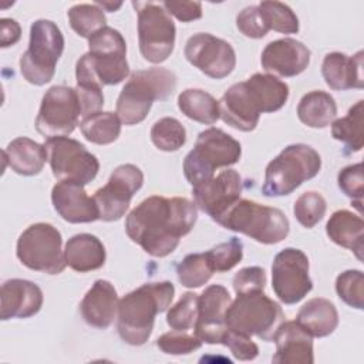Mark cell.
Listing matches in <instances>:
<instances>
[{
	"instance_id": "f35d334b",
	"label": "cell",
	"mask_w": 364,
	"mask_h": 364,
	"mask_svg": "<svg viewBox=\"0 0 364 364\" xmlns=\"http://www.w3.org/2000/svg\"><path fill=\"white\" fill-rule=\"evenodd\" d=\"M198 299L199 294L186 291L172 307H169L166 313V323L172 330L188 331L195 327L198 318Z\"/></svg>"
},
{
	"instance_id": "9a60e30c",
	"label": "cell",
	"mask_w": 364,
	"mask_h": 364,
	"mask_svg": "<svg viewBox=\"0 0 364 364\" xmlns=\"http://www.w3.org/2000/svg\"><path fill=\"white\" fill-rule=\"evenodd\" d=\"M272 287L277 299L284 304H296L313 289L309 276V259L296 247L280 250L272 264Z\"/></svg>"
},
{
	"instance_id": "3957f363",
	"label": "cell",
	"mask_w": 364,
	"mask_h": 364,
	"mask_svg": "<svg viewBox=\"0 0 364 364\" xmlns=\"http://www.w3.org/2000/svg\"><path fill=\"white\" fill-rule=\"evenodd\" d=\"M175 286L168 282L145 283L125 294L118 303L117 330L122 341L142 346L148 341L155 317L165 311L173 299Z\"/></svg>"
},
{
	"instance_id": "ba28073f",
	"label": "cell",
	"mask_w": 364,
	"mask_h": 364,
	"mask_svg": "<svg viewBox=\"0 0 364 364\" xmlns=\"http://www.w3.org/2000/svg\"><path fill=\"white\" fill-rule=\"evenodd\" d=\"M240 155L239 141L223 129L210 127L198 135L193 149L185 156V178L192 186H196L210 179L218 168L237 164Z\"/></svg>"
},
{
	"instance_id": "d4e9b609",
	"label": "cell",
	"mask_w": 364,
	"mask_h": 364,
	"mask_svg": "<svg viewBox=\"0 0 364 364\" xmlns=\"http://www.w3.org/2000/svg\"><path fill=\"white\" fill-rule=\"evenodd\" d=\"M321 74L331 90L363 88V51H357L353 57L338 51L326 54L321 64Z\"/></svg>"
},
{
	"instance_id": "74e56055",
	"label": "cell",
	"mask_w": 364,
	"mask_h": 364,
	"mask_svg": "<svg viewBox=\"0 0 364 364\" xmlns=\"http://www.w3.org/2000/svg\"><path fill=\"white\" fill-rule=\"evenodd\" d=\"M326 210L327 202L323 195L316 191L301 193L293 205V213L297 222L307 229L314 228L324 218Z\"/></svg>"
},
{
	"instance_id": "5bb4252c",
	"label": "cell",
	"mask_w": 364,
	"mask_h": 364,
	"mask_svg": "<svg viewBox=\"0 0 364 364\" xmlns=\"http://www.w3.org/2000/svg\"><path fill=\"white\" fill-rule=\"evenodd\" d=\"M81 108L75 88L53 85L43 95L36 118V129L44 138L67 136L78 125Z\"/></svg>"
},
{
	"instance_id": "f1b7e54d",
	"label": "cell",
	"mask_w": 364,
	"mask_h": 364,
	"mask_svg": "<svg viewBox=\"0 0 364 364\" xmlns=\"http://www.w3.org/2000/svg\"><path fill=\"white\" fill-rule=\"evenodd\" d=\"M296 323L311 337H327L338 326V313L336 306L323 297H314L304 303L297 316Z\"/></svg>"
},
{
	"instance_id": "83f0119b",
	"label": "cell",
	"mask_w": 364,
	"mask_h": 364,
	"mask_svg": "<svg viewBox=\"0 0 364 364\" xmlns=\"http://www.w3.org/2000/svg\"><path fill=\"white\" fill-rule=\"evenodd\" d=\"M327 236L338 246L351 250L358 260H363L364 222L360 215L350 210H336L326 225Z\"/></svg>"
},
{
	"instance_id": "6da1fadb",
	"label": "cell",
	"mask_w": 364,
	"mask_h": 364,
	"mask_svg": "<svg viewBox=\"0 0 364 364\" xmlns=\"http://www.w3.org/2000/svg\"><path fill=\"white\" fill-rule=\"evenodd\" d=\"M196 219L198 209L192 200L154 195L129 212L125 232L148 255L165 257L178 247L181 237L192 230Z\"/></svg>"
},
{
	"instance_id": "7a4b0ae2",
	"label": "cell",
	"mask_w": 364,
	"mask_h": 364,
	"mask_svg": "<svg viewBox=\"0 0 364 364\" xmlns=\"http://www.w3.org/2000/svg\"><path fill=\"white\" fill-rule=\"evenodd\" d=\"M289 98V85L272 74L255 73L229 87L219 101L220 118L235 129L250 132L260 114L279 111Z\"/></svg>"
},
{
	"instance_id": "8fae6325",
	"label": "cell",
	"mask_w": 364,
	"mask_h": 364,
	"mask_svg": "<svg viewBox=\"0 0 364 364\" xmlns=\"http://www.w3.org/2000/svg\"><path fill=\"white\" fill-rule=\"evenodd\" d=\"M61 246L60 230L50 223L38 222L30 225L18 236L16 256L30 270L58 274L67 266Z\"/></svg>"
},
{
	"instance_id": "30bf717a",
	"label": "cell",
	"mask_w": 364,
	"mask_h": 364,
	"mask_svg": "<svg viewBox=\"0 0 364 364\" xmlns=\"http://www.w3.org/2000/svg\"><path fill=\"white\" fill-rule=\"evenodd\" d=\"M63 51L64 36L58 26L51 20H36L30 27L28 48L20 57L21 75L33 85L50 82Z\"/></svg>"
},
{
	"instance_id": "4dcf8cb0",
	"label": "cell",
	"mask_w": 364,
	"mask_h": 364,
	"mask_svg": "<svg viewBox=\"0 0 364 364\" xmlns=\"http://www.w3.org/2000/svg\"><path fill=\"white\" fill-rule=\"evenodd\" d=\"M179 111L196 122L212 125L220 118L219 101L200 88H188L178 95Z\"/></svg>"
},
{
	"instance_id": "277c9868",
	"label": "cell",
	"mask_w": 364,
	"mask_h": 364,
	"mask_svg": "<svg viewBox=\"0 0 364 364\" xmlns=\"http://www.w3.org/2000/svg\"><path fill=\"white\" fill-rule=\"evenodd\" d=\"M129 75L127 43L112 27H102L88 38V53L75 64V80L115 85Z\"/></svg>"
},
{
	"instance_id": "7c38bea8",
	"label": "cell",
	"mask_w": 364,
	"mask_h": 364,
	"mask_svg": "<svg viewBox=\"0 0 364 364\" xmlns=\"http://www.w3.org/2000/svg\"><path fill=\"white\" fill-rule=\"evenodd\" d=\"M138 14V43L142 57L161 64L172 54L176 28L162 3L132 1Z\"/></svg>"
},
{
	"instance_id": "d590c367",
	"label": "cell",
	"mask_w": 364,
	"mask_h": 364,
	"mask_svg": "<svg viewBox=\"0 0 364 364\" xmlns=\"http://www.w3.org/2000/svg\"><path fill=\"white\" fill-rule=\"evenodd\" d=\"M259 11L269 30H274L283 34L299 33V18L296 13L282 1H260Z\"/></svg>"
},
{
	"instance_id": "52a82bcc",
	"label": "cell",
	"mask_w": 364,
	"mask_h": 364,
	"mask_svg": "<svg viewBox=\"0 0 364 364\" xmlns=\"http://www.w3.org/2000/svg\"><path fill=\"white\" fill-rule=\"evenodd\" d=\"M216 223L263 245H274L284 240L290 230L289 219L280 209L249 199H239Z\"/></svg>"
},
{
	"instance_id": "8992f818",
	"label": "cell",
	"mask_w": 364,
	"mask_h": 364,
	"mask_svg": "<svg viewBox=\"0 0 364 364\" xmlns=\"http://www.w3.org/2000/svg\"><path fill=\"white\" fill-rule=\"evenodd\" d=\"M321 169L320 154L306 144L287 145L264 171L262 193L264 196H286L303 182L314 178Z\"/></svg>"
},
{
	"instance_id": "ab89813d",
	"label": "cell",
	"mask_w": 364,
	"mask_h": 364,
	"mask_svg": "<svg viewBox=\"0 0 364 364\" xmlns=\"http://www.w3.org/2000/svg\"><path fill=\"white\" fill-rule=\"evenodd\" d=\"M338 297L350 307L364 309V274L361 270H346L336 279Z\"/></svg>"
},
{
	"instance_id": "f6af8a7d",
	"label": "cell",
	"mask_w": 364,
	"mask_h": 364,
	"mask_svg": "<svg viewBox=\"0 0 364 364\" xmlns=\"http://www.w3.org/2000/svg\"><path fill=\"white\" fill-rule=\"evenodd\" d=\"M236 27L245 37L249 38H262L269 33L257 6L245 7L236 17Z\"/></svg>"
},
{
	"instance_id": "603a6c76",
	"label": "cell",
	"mask_w": 364,
	"mask_h": 364,
	"mask_svg": "<svg viewBox=\"0 0 364 364\" xmlns=\"http://www.w3.org/2000/svg\"><path fill=\"white\" fill-rule=\"evenodd\" d=\"M274 364H313V337L296 321H283L274 333Z\"/></svg>"
},
{
	"instance_id": "681fc988",
	"label": "cell",
	"mask_w": 364,
	"mask_h": 364,
	"mask_svg": "<svg viewBox=\"0 0 364 364\" xmlns=\"http://www.w3.org/2000/svg\"><path fill=\"white\" fill-rule=\"evenodd\" d=\"M21 37V27L13 18H1L0 20V44L1 48H7L14 46Z\"/></svg>"
},
{
	"instance_id": "60d3db41",
	"label": "cell",
	"mask_w": 364,
	"mask_h": 364,
	"mask_svg": "<svg viewBox=\"0 0 364 364\" xmlns=\"http://www.w3.org/2000/svg\"><path fill=\"white\" fill-rule=\"evenodd\" d=\"M213 272L223 273L233 269L243 257V243L237 237H230L228 242L219 243L206 252Z\"/></svg>"
},
{
	"instance_id": "836d02e7",
	"label": "cell",
	"mask_w": 364,
	"mask_h": 364,
	"mask_svg": "<svg viewBox=\"0 0 364 364\" xmlns=\"http://www.w3.org/2000/svg\"><path fill=\"white\" fill-rule=\"evenodd\" d=\"M213 267L209 262V257L205 253H189L186 255L182 262L176 266V276L182 286L188 289L200 287L206 284L212 274Z\"/></svg>"
},
{
	"instance_id": "e0dca14e",
	"label": "cell",
	"mask_w": 364,
	"mask_h": 364,
	"mask_svg": "<svg viewBox=\"0 0 364 364\" xmlns=\"http://www.w3.org/2000/svg\"><path fill=\"white\" fill-rule=\"evenodd\" d=\"M186 60L205 75L222 80L236 65V53L230 43L210 33H196L185 44Z\"/></svg>"
},
{
	"instance_id": "7dc6e473",
	"label": "cell",
	"mask_w": 364,
	"mask_h": 364,
	"mask_svg": "<svg viewBox=\"0 0 364 364\" xmlns=\"http://www.w3.org/2000/svg\"><path fill=\"white\" fill-rule=\"evenodd\" d=\"M235 293H245L252 290H264L266 286V273L263 267L249 266L240 269L232 280Z\"/></svg>"
},
{
	"instance_id": "e575fe53",
	"label": "cell",
	"mask_w": 364,
	"mask_h": 364,
	"mask_svg": "<svg viewBox=\"0 0 364 364\" xmlns=\"http://www.w3.org/2000/svg\"><path fill=\"white\" fill-rule=\"evenodd\" d=\"M68 23L71 28L81 37L90 38L94 33L101 30L107 26V18L104 10L98 7L95 3L88 4H75L73 6L68 13Z\"/></svg>"
},
{
	"instance_id": "ee69618b",
	"label": "cell",
	"mask_w": 364,
	"mask_h": 364,
	"mask_svg": "<svg viewBox=\"0 0 364 364\" xmlns=\"http://www.w3.org/2000/svg\"><path fill=\"white\" fill-rule=\"evenodd\" d=\"M220 344L226 346L232 351L233 357L240 361L255 360L259 354V347L250 338V336H246V334L232 330L229 327L226 328Z\"/></svg>"
},
{
	"instance_id": "f546056e",
	"label": "cell",
	"mask_w": 364,
	"mask_h": 364,
	"mask_svg": "<svg viewBox=\"0 0 364 364\" xmlns=\"http://www.w3.org/2000/svg\"><path fill=\"white\" fill-rule=\"evenodd\" d=\"M337 115L336 100L326 91L314 90L301 97L297 105L299 119L310 128H326Z\"/></svg>"
},
{
	"instance_id": "9c48e42d",
	"label": "cell",
	"mask_w": 364,
	"mask_h": 364,
	"mask_svg": "<svg viewBox=\"0 0 364 364\" xmlns=\"http://www.w3.org/2000/svg\"><path fill=\"white\" fill-rule=\"evenodd\" d=\"M284 321L280 304L263 293L252 290L237 293L226 311V326L246 336L272 341L279 326Z\"/></svg>"
},
{
	"instance_id": "2e32d148",
	"label": "cell",
	"mask_w": 364,
	"mask_h": 364,
	"mask_svg": "<svg viewBox=\"0 0 364 364\" xmlns=\"http://www.w3.org/2000/svg\"><path fill=\"white\" fill-rule=\"evenodd\" d=\"M144 173L134 164L117 166L109 175L108 182L97 189L94 200L97 203L100 219L104 222L119 220L129 208L132 196L142 188Z\"/></svg>"
},
{
	"instance_id": "5b68a950",
	"label": "cell",
	"mask_w": 364,
	"mask_h": 364,
	"mask_svg": "<svg viewBox=\"0 0 364 364\" xmlns=\"http://www.w3.org/2000/svg\"><path fill=\"white\" fill-rule=\"evenodd\" d=\"M175 88L176 75L168 68L134 71L118 95L115 114L125 125L139 124L146 118L152 102L168 100Z\"/></svg>"
},
{
	"instance_id": "c3c4849f",
	"label": "cell",
	"mask_w": 364,
	"mask_h": 364,
	"mask_svg": "<svg viewBox=\"0 0 364 364\" xmlns=\"http://www.w3.org/2000/svg\"><path fill=\"white\" fill-rule=\"evenodd\" d=\"M164 9L182 23L193 21L202 17V4L199 1H173L166 0L162 1Z\"/></svg>"
},
{
	"instance_id": "bcb514c9",
	"label": "cell",
	"mask_w": 364,
	"mask_h": 364,
	"mask_svg": "<svg viewBox=\"0 0 364 364\" xmlns=\"http://www.w3.org/2000/svg\"><path fill=\"white\" fill-rule=\"evenodd\" d=\"M75 91H77L82 118L91 114L100 112V109L104 105L102 85L95 82H78L75 87Z\"/></svg>"
},
{
	"instance_id": "7bdbcfd3",
	"label": "cell",
	"mask_w": 364,
	"mask_h": 364,
	"mask_svg": "<svg viewBox=\"0 0 364 364\" xmlns=\"http://www.w3.org/2000/svg\"><path fill=\"white\" fill-rule=\"evenodd\" d=\"M158 348L171 355H186L202 347V340L182 330H172L156 340Z\"/></svg>"
},
{
	"instance_id": "1f68e13d",
	"label": "cell",
	"mask_w": 364,
	"mask_h": 364,
	"mask_svg": "<svg viewBox=\"0 0 364 364\" xmlns=\"http://www.w3.org/2000/svg\"><path fill=\"white\" fill-rule=\"evenodd\" d=\"M331 135L336 141L343 142L344 154L358 152L363 148V100L357 101L346 117L331 122Z\"/></svg>"
},
{
	"instance_id": "ffe728a7",
	"label": "cell",
	"mask_w": 364,
	"mask_h": 364,
	"mask_svg": "<svg viewBox=\"0 0 364 364\" xmlns=\"http://www.w3.org/2000/svg\"><path fill=\"white\" fill-rule=\"evenodd\" d=\"M310 50L301 41L284 37L270 41L262 51L260 63L264 71L280 77H296L310 63Z\"/></svg>"
},
{
	"instance_id": "f907efd6",
	"label": "cell",
	"mask_w": 364,
	"mask_h": 364,
	"mask_svg": "<svg viewBox=\"0 0 364 364\" xmlns=\"http://www.w3.org/2000/svg\"><path fill=\"white\" fill-rule=\"evenodd\" d=\"M95 4H97L98 7H101L104 11H111V13H114L115 10H118V9L122 6L121 1H118V3H112V1H95Z\"/></svg>"
},
{
	"instance_id": "ac0fdd59",
	"label": "cell",
	"mask_w": 364,
	"mask_h": 364,
	"mask_svg": "<svg viewBox=\"0 0 364 364\" xmlns=\"http://www.w3.org/2000/svg\"><path fill=\"white\" fill-rule=\"evenodd\" d=\"M242 189L243 182L239 172L225 169L216 176L213 175L210 179L193 186V203L218 222L222 215L240 199Z\"/></svg>"
},
{
	"instance_id": "44dd1931",
	"label": "cell",
	"mask_w": 364,
	"mask_h": 364,
	"mask_svg": "<svg viewBox=\"0 0 364 364\" xmlns=\"http://www.w3.org/2000/svg\"><path fill=\"white\" fill-rule=\"evenodd\" d=\"M0 318H28L36 316L44 301L41 289L24 279H10L1 284L0 290Z\"/></svg>"
},
{
	"instance_id": "4316f807",
	"label": "cell",
	"mask_w": 364,
	"mask_h": 364,
	"mask_svg": "<svg viewBox=\"0 0 364 364\" xmlns=\"http://www.w3.org/2000/svg\"><path fill=\"white\" fill-rule=\"evenodd\" d=\"M4 165L23 176H33L43 171L44 164L48 161L47 149L44 145L27 138L18 136L13 139L3 151Z\"/></svg>"
},
{
	"instance_id": "484cf974",
	"label": "cell",
	"mask_w": 364,
	"mask_h": 364,
	"mask_svg": "<svg viewBox=\"0 0 364 364\" xmlns=\"http://www.w3.org/2000/svg\"><path fill=\"white\" fill-rule=\"evenodd\" d=\"M68 267L78 273H87L104 266L107 253L102 242L91 233H78L70 237L64 247Z\"/></svg>"
},
{
	"instance_id": "b9f144b4",
	"label": "cell",
	"mask_w": 364,
	"mask_h": 364,
	"mask_svg": "<svg viewBox=\"0 0 364 364\" xmlns=\"http://www.w3.org/2000/svg\"><path fill=\"white\" fill-rule=\"evenodd\" d=\"M337 183L340 191L351 199V203L363 212V195H364V179H363V164H354L343 168L338 172Z\"/></svg>"
},
{
	"instance_id": "4fadbf2b",
	"label": "cell",
	"mask_w": 364,
	"mask_h": 364,
	"mask_svg": "<svg viewBox=\"0 0 364 364\" xmlns=\"http://www.w3.org/2000/svg\"><path fill=\"white\" fill-rule=\"evenodd\" d=\"M48 164L54 178L60 182H73L85 186L97 176L100 162L80 141L68 136L47 138Z\"/></svg>"
},
{
	"instance_id": "7402d4cb",
	"label": "cell",
	"mask_w": 364,
	"mask_h": 364,
	"mask_svg": "<svg viewBox=\"0 0 364 364\" xmlns=\"http://www.w3.org/2000/svg\"><path fill=\"white\" fill-rule=\"evenodd\" d=\"M51 202L55 212L70 223H90L100 219L94 198H90L82 185L58 182L53 186Z\"/></svg>"
},
{
	"instance_id": "d6a6232c",
	"label": "cell",
	"mask_w": 364,
	"mask_h": 364,
	"mask_svg": "<svg viewBox=\"0 0 364 364\" xmlns=\"http://www.w3.org/2000/svg\"><path fill=\"white\" fill-rule=\"evenodd\" d=\"M80 129L87 141L97 145H108L121 134V119L109 111H100L81 119Z\"/></svg>"
},
{
	"instance_id": "cb8c5ba5",
	"label": "cell",
	"mask_w": 364,
	"mask_h": 364,
	"mask_svg": "<svg viewBox=\"0 0 364 364\" xmlns=\"http://www.w3.org/2000/svg\"><path fill=\"white\" fill-rule=\"evenodd\" d=\"M118 294L108 280H95L80 303L84 321L95 328H108L118 311Z\"/></svg>"
},
{
	"instance_id": "8d00e7d4",
	"label": "cell",
	"mask_w": 364,
	"mask_h": 364,
	"mask_svg": "<svg viewBox=\"0 0 364 364\" xmlns=\"http://www.w3.org/2000/svg\"><path fill=\"white\" fill-rule=\"evenodd\" d=\"M151 141L159 151L175 152L185 145L186 129L176 118L164 117L152 125Z\"/></svg>"
},
{
	"instance_id": "d6986e66",
	"label": "cell",
	"mask_w": 364,
	"mask_h": 364,
	"mask_svg": "<svg viewBox=\"0 0 364 364\" xmlns=\"http://www.w3.org/2000/svg\"><path fill=\"white\" fill-rule=\"evenodd\" d=\"M232 299L222 284L208 286L198 299L195 336L206 344H220L228 328L226 311Z\"/></svg>"
}]
</instances>
